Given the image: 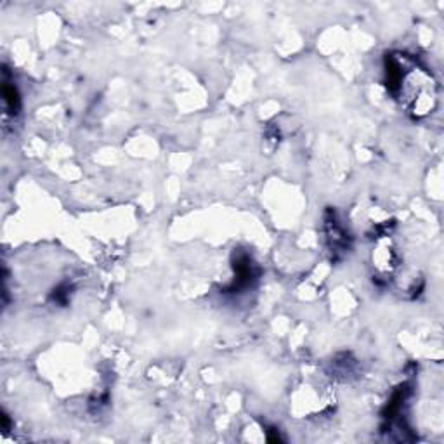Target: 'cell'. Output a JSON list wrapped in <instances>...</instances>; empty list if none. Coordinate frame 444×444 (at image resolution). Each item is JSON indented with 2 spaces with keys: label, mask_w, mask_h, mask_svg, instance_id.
<instances>
[{
  "label": "cell",
  "mask_w": 444,
  "mask_h": 444,
  "mask_svg": "<svg viewBox=\"0 0 444 444\" xmlns=\"http://www.w3.org/2000/svg\"><path fill=\"white\" fill-rule=\"evenodd\" d=\"M4 101H6L7 110H9L11 115H14L18 110V94H16V89L9 87L7 84L4 85Z\"/></svg>",
  "instance_id": "obj_1"
}]
</instances>
